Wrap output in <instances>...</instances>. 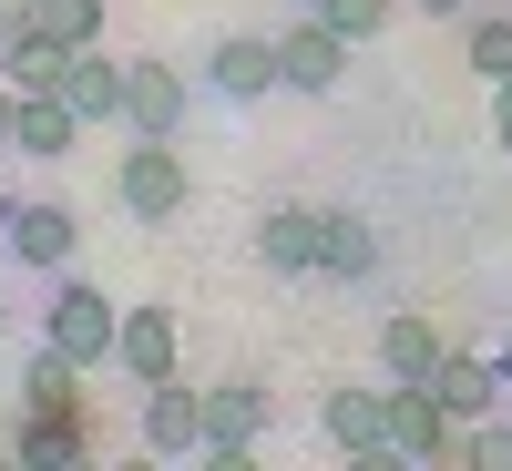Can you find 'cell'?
<instances>
[{
    "label": "cell",
    "mask_w": 512,
    "mask_h": 471,
    "mask_svg": "<svg viewBox=\"0 0 512 471\" xmlns=\"http://www.w3.org/2000/svg\"><path fill=\"white\" fill-rule=\"evenodd\" d=\"M349 52H359V41H338L318 11H297V21L277 31V93H338Z\"/></svg>",
    "instance_id": "6"
},
{
    "label": "cell",
    "mask_w": 512,
    "mask_h": 471,
    "mask_svg": "<svg viewBox=\"0 0 512 471\" xmlns=\"http://www.w3.org/2000/svg\"><path fill=\"white\" fill-rule=\"evenodd\" d=\"M0 328H11V297H0Z\"/></svg>",
    "instance_id": "30"
},
{
    "label": "cell",
    "mask_w": 512,
    "mask_h": 471,
    "mask_svg": "<svg viewBox=\"0 0 512 471\" xmlns=\"http://www.w3.org/2000/svg\"><path fill=\"white\" fill-rule=\"evenodd\" d=\"M492 369H502V390H512V328H502V349H492Z\"/></svg>",
    "instance_id": "29"
},
{
    "label": "cell",
    "mask_w": 512,
    "mask_h": 471,
    "mask_svg": "<svg viewBox=\"0 0 512 471\" xmlns=\"http://www.w3.org/2000/svg\"><path fill=\"white\" fill-rule=\"evenodd\" d=\"M72 379H82V369H72L62 349H31V369H21V410H31V420H72V410H82Z\"/></svg>",
    "instance_id": "18"
},
{
    "label": "cell",
    "mask_w": 512,
    "mask_h": 471,
    "mask_svg": "<svg viewBox=\"0 0 512 471\" xmlns=\"http://www.w3.org/2000/svg\"><path fill=\"white\" fill-rule=\"evenodd\" d=\"M410 11H420V21H461V11H472V0H410Z\"/></svg>",
    "instance_id": "28"
},
{
    "label": "cell",
    "mask_w": 512,
    "mask_h": 471,
    "mask_svg": "<svg viewBox=\"0 0 512 471\" xmlns=\"http://www.w3.org/2000/svg\"><path fill=\"white\" fill-rule=\"evenodd\" d=\"M195 82L175 62H123V134H185Z\"/></svg>",
    "instance_id": "9"
},
{
    "label": "cell",
    "mask_w": 512,
    "mask_h": 471,
    "mask_svg": "<svg viewBox=\"0 0 512 471\" xmlns=\"http://www.w3.org/2000/svg\"><path fill=\"white\" fill-rule=\"evenodd\" d=\"M267 420H277L267 379H216V390H205V461H216V471H236L256 441H267Z\"/></svg>",
    "instance_id": "4"
},
{
    "label": "cell",
    "mask_w": 512,
    "mask_h": 471,
    "mask_svg": "<svg viewBox=\"0 0 512 471\" xmlns=\"http://www.w3.org/2000/svg\"><path fill=\"white\" fill-rule=\"evenodd\" d=\"M113 369L134 379V390L175 379V369H185V318H175V308H123V328H113Z\"/></svg>",
    "instance_id": "7"
},
{
    "label": "cell",
    "mask_w": 512,
    "mask_h": 471,
    "mask_svg": "<svg viewBox=\"0 0 512 471\" xmlns=\"http://www.w3.org/2000/svg\"><path fill=\"white\" fill-rule=\"evenodd\" d=\"M113 205H123L134 226H175L185 205H195V175H185L175 134H123V164H113Z\"/></svg>",
    "instance_id": "1"
},
{
    "label": "cell",
    "mask_w": 512,
    "mask_h": 471,
    "mask_svg": "<svg viewBox=\"0 0 512 471\" xmlns=\"http://www.w3.org/2000/svg\"><path fill=\"white\" fill-rule=\"evenodd\" d=\"M441 349H451V338H441V318L400 308L390 328H379V379H431V369H441Z\"/></svg>",
    "instance_id": "16"
},
{
    "label": "cell",
    "mask_w": 512,
    "mask_h": 471,
    "mask_svg": "<svg viewBox=\"0 0 512 471\" xmlns=\"http://www.w3.org/2000/svg\"><path fill=\"white\" fill-rule=\"evenodd\" d=\"M82 144V113L62 103V93H21V113H11V154H41V164H52V154H72Z\"/></svg>",
    "instance_id": "17"
},
{
    "label": "cell",
    "mask_w": 512,
    "mask_h": 471,
    "mask_svg": "<svg viewBox=\"0 0 512 471\" xmlns=\"http://www.w3.org/2000/svg\"><path fill=\"white\" fill-rule=\"evenodd\" d=\"M52 93L82 113V134H93V123H123V62L93 41V52H72V62H62V82H52Z\"/></svg>",
    "instance_id": "14"
},
{
    "label": "cell",
    "mask_w": 512,
    "mask_h": 471,
    "mask_svg": "<svg viewBox=\"0 0 512 471\" xmlns=\"http://www.w3.org/2000/svg\"><path fill=\"white\" fill-rule=\"evenodd\" d=\"M492 144H512V82H492Z\"/></svg>",
    "instance_id": "26"
},
{
    "label": "cell",
    "mask_w": 512,
    "mask_h": 471,
    "mask_svg": "<svg viewBox=\"0 0 512 471\" xmlns=\"http://www.w3.org/2000/svg\"><path fill=\"white\" fill-rule=\"evenodd\" d=\"M461 461H482V471H512V420H461Z\"/></svg>",
    "instance_id": "24"
},
{
    "label": "cell",
    "mask_w": 512,
    "mask_h": 471,
    "mask_svg": "<svg viewBox=\"0 0 512 471\" xmlns=\"http://www.w3.org/2000/svg\"><path fill=\"white\" fill-rule=\"evenodd\" d=\"M318 431L349 461H379V451H390V379H379V390H369V379H338V390L318 400Z\"/></svg>",
    "instance_id": "8"
},
{
    "label": "cell",
    "mask_w": 512,
    "mask_h": 471,
    "mask_svg": "<svg viewBox=\"0 0 512 471\" xmlns=\"http://www.w3.org/2000/svg\"><path fill=\"white\" fill-rule=\"evenodd\" d=\"M431 400H441L451 420H492L512 390H502V369H492V359H472V349H441V369H431Z\"/></svg>",
    "instance_id": "15"
},
{
    "label": "cell",
    "mask_w": 512,
    "mask_h": 471,
    "mask_svg": "<svg viewBox=\"0 0 512 471\" xmlns=\"http://www.w3.org/2000/svg\"><path fill=\"white\" fill-rule=\"evenodd\" d=\"M103 21H113L103 0H41V31H52L62 52H93V41H103Z\"/></svg>",
    "instance_id": "23"
},
{
    "label": "cell",
    "mask_w": 512,
    "mask_h": 471,
    "mask_svg": "<svg viewBox=\"0 0 512 471\" xmlns=\"http://www.w3.org/2000/svg\"><path fill=\"white\" fill-rule=\"evenodd\" d=\"M72 246H82V216H72V205H52V195H0V256H11V267L62 277Z\"/></svg>",
    "instance_id": "3"
},
{
    "label": "cell",
    "mask_w": 512,
    "mask_h": 471,
    "mask_svg": "<svg viewBox=\"0 0 512 471\" xmlns=\"http://www.w3.org/2000/svg\"><path fill=\"white\" fill-rule=\"evenodd\" d=\"M113 328H123V308L93 287V277H52V297H41V349H62L72 369H103L113 359Z\"/></svg>",
    "instance_id": "2"
},
{
    "label": "cell",
    "mask_w": 512,
    "mask_h": 471,
    "mask_svg": "<svg viewBox=\"0 0 512 471\" xmlns=\"http://www.w3.org/2000/svg\"><path fill=\"white\" fill-rule=\"evenodd\" d=\"M461 62H472L482 82H512V21L502 11H472V21H461Z\"/></svg>",
    "instance_id": "21"
},
{
    "label": "cell",
    "mask_w": 512,
    "mask_h": 471,
    "mask_svg": "<svg viewBox=\"0 0 512 471\" xmlns=\"http://www.w3.org/2000/svg\"><path fill=\"white\" fill-rule=\"evenodd\" d=\"M134 431H144V451H154V461H185V451H205V390H185V369H175V379H154Z\"/></svg>",
    "instance_id": "10"
},
{
    "label": "cell",
    "mask_w": 512,
    "mask_h": 471,
    "mask_svg": "<svg viewBox=\"0 0 512 471\" xmlns=\"http://www.w3.org/2000/svg\"><path fill=\"white\" fill-rule=\"evenodd\" d=\"M390 461H461V420L431 400V379H390Z\"/></svg>",
    "instance_id": "5"
},
{
    "label": "cell",
    "mask_w": 512,
    "mask_h": 471,
    "mask_svg": "<svg viewBox=\"0 0 512 471\" xmlns=\"http://www.w3.org/2000/svg\"><path fill=\"white\" fill-rule=\"evenodd\" d=\"M308 11H318L338 41H379V31H390V21L410 11V0H308Z\"/></svg>",
    "instance_id": "22"
},
{
    "label": "cell",
    "mask_w": 512,
    "mask_h": 471,
    "mask_svg": "<svg viewBox=\"0 0 512 471\" xmlns=\"http://www.w3.org/2000/svg\"><path fill=\"white\" fill-rule=\"evenodd\" d=\"M205 93H226V103H267V93H277V41H267V31H226L216 52H205Z\"/></svg>",
    "instance_id": "11"
},
{
    "label": "cell",
    "mask_w": 512,
    "mask_h": 471,
    "mask_svg": "<svg viewBox=\"0 0 512 471\" xmlns=\"http://www.w3.org/2000/svg\"><path fill=\"white\" fill-rule=\"evenodd\" d=\"M11 113H21V82L0 72V154H11Z\"/></svg>",
    "instance_id": "27"
},
{
    "label": "cell",
    "mask_w": 512,
    "mask_h": 471,
    "mask_svg": "<svg viewBox=\"0 0 512 471\" xmlns=\"http://www.w3.org/2000/svg\"><path fill=\"white\" fill-rule=\"evenodd\" d=\"M62 62H72V52H62V41L41 31V21H31L21 41H0V72H11L21 93H52V82H62Z\"/></svg>",
    "instance_id": "19"
},
{
    "label": "cell",
    "mask_w": 512,
    "mask_h": 471,
    "mask_svg": "<svg viewBox=\"0 0 512 471\" xmlns=\"http://www.w3.org/2000/svg\"><path fill=\"white\" fill-rule=\"evenodd\" d=\"M31 21H41V0H0V41H21Z\"/></svg>",
    "instance_id": "25"
},
{
    "label": "cell",
    "mask_w": 512,
    "mask_h": 471,
    "mask_svg": "<svg viewBox=\"0 0 512 471\" xmlns=\"http://www.w3.org/2000/svg\"><path fill=\"white\" fill-rule=\"evenodd\" d=\"M256 267L267 277H318V205H267L256 216Z\"/></svg>",
    "instance_id": "13"
},
{
    "label": "cell",
    "mask_w": 512,
    "mask_h": 471,
    "mask_svg": "<svg viewBox=\"0 0 512 471\" xmlns=\"http://www.w3.org/2000/svg\"><path fill=\"white\" fill-rule=\"evenodd\" d=\"M11 461H31V471H62V461H82V431H72V420H31V410H21Z\"/></svg>",
    "instance_id": "20"
},
{
    "label": "cell",
    "mask_w": 512,
    "mask_h": 471,
    "mask_svg": "<svg viewBox=\"0 0 512 471\" xmlns=\"http://www.w3.org/2000/svg\"><path fill=\"white\" fill-rule=\"evenodd\" d=\"M297 11H308V0H297Z\"/></svg>",
    "instance_id": "31"
},
{
    "label": "cell",
    "mask_w": 512,
    "mask_h": 471,
    "mask_svg": "<svg viewBox=\"0 0 512 471\" xmlns=\"http://www.w3.org/2000/svg\"><path fill=\"white\" fill-rule=\"evenodd\" d=\"M318 277H338V287L379 277V236H369L359 205H318Z\"/></svg>",
    "instance_id": "12"
}]
</instances>
